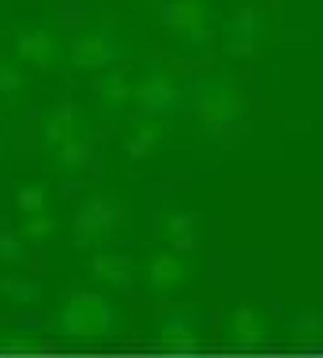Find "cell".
I'll list each match as a JSON object with an SVG mask.
<instances>
[{"label":"cell","instance_id":"cell-13","mask_svg":"<svg viewBox=\"0 0 323 358\" xmlns=\"http://www.w3.org/2000/svg\"><path fill=\"white\" fill-rule=\"evenodd\" d=\"M218 38H222V45H226V53H233V57L260 50L263 38H267V15H263L260 8H241V12H233L226 23L218 27Z\"/></svg>","mask_w":323,"mask_h":358},{"label":"cell","instance_id":"cell-1","mask_svg":"<svg viewBox=\"0 0 323 358\" xmlns=\"http://www.w3.org/2000/svg\"><path fill=\"white\" fill-rule=\"evenodd\" d=\"M53 328L61 340L72 343H105L121 328V309L105 290H72L53 309Z\"/></svg>","mask_w":323,"mask_h":358},{"label":"cell","instance_id":"cell-5","mask_svg":"<svg viewBox=\"0 0 323 358\" xmlns=\"http://www.w3.org/2000/svg\"><path fill=\"white\" fill-rule=\"evenodd\" d=\"M162 23L181 45H192V50H203L218 38V19H214L211 0H170L162 8Z\"/></svg>","mask_w":323,"mask_h":358},{"label":"cell","instance_id":"cell-11","mask_svg":"<svg viewBox=\"0 0 323 358\" xmlns=\"http://www.w3.org/2000/svg\"><path fill=\"white\" fill-rule=\"evenodd\" d=\"M38 140H42L45 155H53V151L68 148V143L91 140V121H87V113L80 106L57 102V106H49L42 113V121H38Z\"/></svg>","mask_w":323,"mask_h":358},{"label":"cell","instance_id":"cell-16","mask_svg":"<svg viewBox=\"0 0 323 358\" xmlns=\"http://www.w3.org/2000/svg\"><path fill=\"white\" fill-rule=\"evenodd\" d=\"M94 102L102 113H124L135 102V80L124 69L102 72L98 76V87H94Z\"/></svg>","mask_w":323,"mask_h":358},{"label":"cell","instance_id":"cell-15","mask_svg":"<svg viewBox=\"0 0 323 358\" xmlns=\"http://www.w3.org/2000/svg\"><path fill=\"white\" fill-rule=\"evenodd\" d=\"M87 275H91L94 290H124L132 283L135 275V264L124 253H113V249H98V253H91V260H87Z\"/></svg>","mask_w":323,"mask_h":358},{"label":"cell","instance_id":"cell-3","mask_svg":"<svg viewBox=\"0 0 323 358\" xmlns=\"http://www.w3.org/2000/svg\"><path fill=\"white\" fill-rule=\"evenodd\" d=\"M124 227V204L113 196V192H91V196L80 204L72 219V241L75 249H87V253H98V249H110L117 234Z\"/></svg>","mask_w":323,"mask_h":358},{"label":"cell","instance_id":"cell-9","mask_svg":"<svg viewBox=\"0 0 323 358\" xmlns=\"http://www.w3.org/2000/svg\"><path fill=\"white\" fill-rule=\"evenodd\" d=\"M151 340L162 355H195L203 351V324L192 309H173L151 324Z\"/></svg>","mask_w":323,"mask_h":358},{"label":"cell","instance_id":"cell-2","mask_svg":"<svg viewBox=\"0 0 323 358\" xmlns=\"http://www.w3.org/2000/svg\"><path fill=\"white\" fill-rule=\"evenodd\" d=\"M188 102H192V117L200 129L207 132H230L233 124L244 121V91H241V80L226 69H214V72H203L200 80L192 83L188 91Z\"/></svg>","mask_w":323,"mask_h":358},{"label":"cell","instance_id":"cell-10","mask_svg":"<svg viewBox=\"0 0 323 358\" xmlns=\"http://www.w3.org/2000/svg\"><path fill=\"white\" fill-rule=\"evenodd\" d=\"M222 336H226V343L233 347V351H263V347L271 343V336H275V324H271V317L263 313L260 306H233L226 313V321H222Z\"/></svg>","mask_w":323,"mask_h":358},{"label":"cell","instance_id":"cell-22","mask_svg":"<svg viewBox=\"0 0 323 358\" xmlns=\"http://www.w3.org/2000/svg\"><path fill=\"white\" fill-rule=\"evenodd\" d=\"M290 340L297 343V347H320L323 343V313L320 309H305V313H297L293 317V324H290Z\"/></svg>","mask_w":323,"mask_h":358},{"label":"cell","instance_id":"cell-20","mask_svg":"<svg viewBox=\"0 0 323 358\" xmlns=\"http://www.w3.org/2000/svg\"><path fill=\"white\" fill-rule=\"evenodd\" d=\"M94 159V143L91 140H80V143H68V148L53 151L49 155V162H53L61 173H68V178H75V173H83L87 166H91Z\"/></svg>","mask_w":323,"mask_h":358},{"label":"cell","instance_id":"cell-14","mask_svg":"<svg viewBox=\"0 0 323 358\" xmlns=\"http://www.w3.org/2000/svg\"><path fill=\"white\" fill-rule=\"evenodd\" d=\"M162 143H165V121L151 117V113L132 117L128 124H124V132H121V151H124V159H132V162L151 159Z\"/></svg>","mask_w":323,"mask_h":358},{"label":"cell","instance_id":"cell-12","mask_svg":"<svg viewBox=\"0 0 323 358\" xmlns=\"http://www.w3.org/2000/svg\"><path fill=\"white\" fill-rule=\"evenodd\" d=\"M154 234H158V241H162L165 249L195 253V249H200L203 227H200V215H195V211L170 204V208H162L158 215H154Z\"/></svg>","mask_w":323,"mask_h":358},{"label":"cell","instance_id":"cell-21","mask_svg":"<svg viewBox=\"0 0 323 358\" xmlns=\"http://www.w3.org/2000/svg\"><path fill=\"white\" fill-rule=\"evenodd\" d=\"M15 230L27 245H49L57 238V230H61V222H57L53 211H45V215H23Z\"/></svg>","mask_w":323,"mask_h":358},{"label":"cell","instance_id":"cell-19","mask_svg":"<svg viewBox=\"0 0 323 358\" xmlns=\"http://www.w3.org/2000/svg\"><path fill=\"white\" fill-rule=\"evenodd\" d=\"M42 298V287L27 275H0V306H15V309H27V306H38Z\"/></svg>","mask_w":323,"mask_h":358},{"label":"cell","instance_id":"cell-23","mask_svg":"<svg viewBox=\"0 0 323 358\" xmlns=\"http://www.w3.org/2000/svg\"><path fill=\"white\" fill-rule=\"evenodd\" d=\"M27 94V69L15 61L12 53H0V99L15 102Z\"/></svg>","mask_w":323,"mask_h":358},{"label":"cell","instance_id":"cell-8","mask_svg":"<svg viewBox=\"0 0 323 358\" xmlns=\"http://www.w3.org/2000/svg\"><path fill=\"white\" fill-rule=\"evenodd\" d=\"M140 275L151 294L158 298H170V294H181L184 287L195 279V257L192 253H177V249H151L140 264Z\"/></svg>","mask_w":323,"mask_h":358},{"label":"cell","instance_id":"cell-4","mask_svg":"<svg viewBox=\"0 0 323 358\" xmlns=\"http://www.w3.org/2000/svg\"><path fill=\"white\" fill-rule=\"evenodd\" d=\"M12 57L23 69L34 72H53L64 64L68 42L53 23H19L12 34Z\"/></svg>","mask_w":323,"mask_h":358},{"label":"cell","instance_id":"cell-6","mask_svg":"<svg viewBox=\"0 0 323 358\" xmlns=\"http://www.w3.org/2000/svg\"><path fill=\"white\" fill-rule=\"evenodd\" d=\"M117 61H121V42H117L113 27H105V23L83 27L68 42V57H64V64L72 72H98V76L117 69Z\"/></svg>","mask_w":323,"mask_h":358},{"label":"cell","instance_id":"cell-18","mask_svg":"<svg viewBox=\"0 0 323 358\" xmlns=\"http://www.w3.org/2000/svg\"><path fill=\"white\" fill-rule=\"evenodd\" d=\"M15 211L19 219L23 215H45V211H53V189L45 185V181H23V185L15 189Z\"/></svg>","mask_w":323,"mask_h":358},{"label":"cell","instance_id":"cell-17","mask_svg":"<svg viewBox=\"0 0 323 358\" xmlns=\"http://www.w3.org/2000/svg\"><path fill=\"white\" fill-rule=\"evenodd\" d=\"M45 351V340L31 328L15 324V328H0V355L4 358H31V355H42Z\"/></svg>","mask_w":323,"mask_h":358},{"label":"cell","instance_id":"cell-24","mask_svg":"<svg viewBox=\"0 0 323 358\" xmlns=\"http://www.w3.org/2000/svg\"><path fill=\"white\" fill-rule=\"evenodd\" d=\"M27 241L19 238V230H0V268H15L27 260Z\"/></svg>","mask_w":323,"mask_h":358},{"label":"cell","instance_id":"cell-7","mask_svg":"<svg viewBox=\"0 0 323 358\" xmlns=\"http://www.w3.org/2000/svg\"><path fill=\"white\" fill-rule=\"evenodd\" d=\"M184 94H188V87L184 80L173 69H165V64H151L143 76H135V102L140 106V113H151V117H170V113L181 110Z\"/></svg>","mask_w":323,"mask_h":358}]
</instances>
